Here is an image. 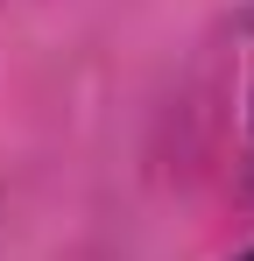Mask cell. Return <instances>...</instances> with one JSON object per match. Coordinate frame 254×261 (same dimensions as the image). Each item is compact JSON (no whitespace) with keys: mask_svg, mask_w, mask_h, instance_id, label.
<instances>
[{"mask_svg":"<svg viewBox=\"0 0 254 261\" xmlns=\"http://www.w3.org/2000/svg\"><path fill=\"white\" fill-rule=\"evenodd\" d=\"M247 261H254V254H247Z\"/></svg>","mask_w":254,"mask_h":261,"instance_id":"obj_1","label":"cell"}]
</instances>
